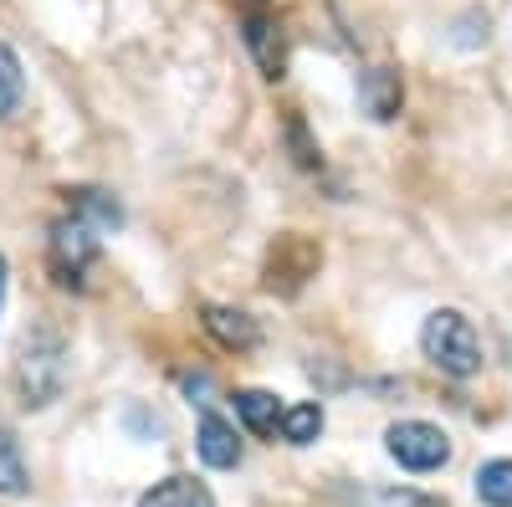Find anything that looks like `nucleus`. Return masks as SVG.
<instances>
[{
  "label": "nucleus",
  "instance_id": "f257e3e1",
  "mask_svg": "<svg viewBox=\"0 0 512 507\" xmlns=\"http://www.w3.org/2000/svg\"><path fill=\"white\" fill-rule=\"evenodd\" d=\"M420 349H425V359H431L441 374H451V379H472L482 369V338H477L472 318L456 313V308H436L431 318H425Z\"/></svg>",
  "mask_w": 512,
  "mask_h": 507
},
{
  "label": "nucleus",
  "instance_id": "f03ea898",
  "mask_svg": "<svg viewBox=\"0 0 512 507\" xmlns=\"http://www.w3.org/2000/svg\"><path fill=\"white\" fill-rule=\"evenodd\" d=\"M16 385H21L26 405H52L57 400V390H62V344L52 333H26Z\"/></svg>",
  "mask_w": 512,
  "mask_h": 507
},
{
  "label": "nucleus",
  "instance_id": "7ed1b4c3",
  "mask_svg": "<svg viewBox=\"0 0 512 507\" xmlns=\"http://www.w3.org/2000/svg\"><path fill=\"white\" fill-rule=\"evenodd\" d=\"M384 446H390V456L405 472H436L451 461V436L431 426V420H400V426H390Z\"/></svg>",
  "mask_w": 512,
  "mask_h": 507
},
{
  "label": "nucleus",
  "instance_id": "20e7f679",
  "mask_svg": "<svg viewBox=\"0 0 512 507\" xmlns=\"http://www.w3.org/2000/svg\"><path fill=\"white\" fill-rule=\"evenodd\" d=\"M93 257H98V226H88L82 216L57 221V231H52V267H57V282L82 287V267H88Z\"/></svg>",
  "mask_w": 512,
  "mask_h": 507
},
{
  "label": "nucleus",
  "instance_id": "39448f33",
  "mask_svg": "<svg viewBox=\"0 0 512 507\" xmlns=\"http://www.w3.org/2000/svg\"><path fill=\"white\" fill-rule=\"evenodd\" d=\"M195 451H200V461L205 467H216V472H226V467H236L241 461V441H236V426L231 420H221V415H200V431H195Z\"/></svg>",
  "mask_w": 512,
  "mask_h": 507
},
{
  "label": "nucleus",
  "instance_id": "423d86ee",
  "mask_svg": "<svg viewBox=\"0 0 512 507\" xmlns=\"http://www.w3.org/2000/svg\"><path fill=\"white\" fill-rule=\"evenodd\" d=\"M400 77L390 72V67H369L364 77H359V103H364V113L369 118H379V123H390L395 113H400Z\"/></svg>",
  "mask_w": 512,
  "mask_h": 507
},
{
  "label": "nucleus",
  "instance_id": "0eeeda50",
  "mask_svg": "<svg viewBox=\"0 0 512 507\" xmlns=\"http://www.w3.org/2000/svg\"><path fill=\"white\" fill-rule=\"evenodd\" d=\"M139 507H216V497L195 477H164L159 487H149L139 497Z\"/></svg>",
  "mask_w": 512,
  "mask_h": 507
},
{
  "label": "nucleus",
  "instance_id": "6e6552de",
  "mask_svg": "<svg viewBox=\"0 0 512 507\" xmlns=\"http://www.w3.org/2000/svg\"><path fill=\"white\" fill-rule=\"evenodd\" d=\"M236 415H241V426L251 436H272L277 420H282V405L267 390H236Z\"/></svg>",
  "mask_w": 512,
  "mask_h": 507
},
{
  "label": "nucleus",
  "instance_id": "1a4fd4ad",
  "mask_svg": "<svg viewBox=\"0 0 512 507\" xmlns=\"http://www.w3.org/2000/svg\"><path fill=\"white\" fill-rule=\"evenodd\" d=\"M205 328L221 338L226 349H251L256 338V323H251V313H241V308H205Z\"/></svg>",
  "mask_w": 512,
  "mask_h": 507
},
{
  "label": "nucleus",
  "instance_id": "9d476101",
  "mask_svg": "<svg viewBox=\"0 0 512 507\" xmlns=\"http://www.w3.org/2000/svg\"><path fill=\"white\" fill-rule=\"evenodd\" d=\"M26 103V72H21V57L0 41V123L16 118Z\"/></svg>",
  "mask_w": 512,
  "mask_h": 507
},
{
  "label": "nucleus",
  "instance_id": "9b49d317",
  "mask_svg": "<svg viewBox=\"0 0 512 507\" xmlns=\"http://www.w3.org/2000/svg\"><path fill=\"white\" fill-rule=\"evenodd\" d=\"M246 47L256 52V62H262V72L267 77H282V36H277V26L272 21H262V16H251L246 21Z\"/></svg>",
  "mask_w": 512,
  "mask_h": 507
},
{
  "label": "nucleus",
  "instance_id": "f8f14e48",
  "mask_svg": "<svg viewBox=\"0 0 512 507\" xmlns=\"http://www.w3.org/2000/svg\"><path fill=\"white\" fill-rule=\"evenodd\" d=\"M0 492L6 497H26L31 492V472H26L21 446H16V436L6 426H0Z\"/></svg>",
  "mask_w": 512,
  "mask_h": 507
},
{
  "label": "nucleus",
  "instance_id": "ddd939ff",
  "mask_svg": "<svg viewBox=\"0 0 512 507\" xmlns=\"http://www.w3.org/2000/svg\"><path fill=\"white\" fill-rule=\"evenodd\" d=\"M277 431H282V441H292V446H313V441L323 436V405H292V410H282Z\"/></svg>",
  "mask_w": 512,
  "mask_h": 507
},
{
  "label": "nucleus",
  "instance_id": "4468645a",
  "mask_svg": "<svg viewBox=\"0 0 512 507\" xmlns=\"http://www.w3.org/2000/svg\"><path fill=\"white\" fill-rule=\"evenodd\" d=\"M477 497H482V507H512V461L507 456L487 461L477 472Z\"/></svg>",
  "mask_w": 512,
  "mask_h": 507
},
{
  "label": "nucleus",
  "instance_id": "2eb2a0df",
  "mask_svg": "<svg viewBox=\"0 0 512 507\" xmlns=\"http://www.w3.org/2000/svg\"><path fill=\"white\" fill-rule=\"evenodd\" d=\"M374 507H446L441 497H425V492H379Z\"/></svg>",
  "mask_w": 512,
  "mask_h": 507
},
{
  "label": "nucleus",
  "instance_id": "dca6fc26",
  "mask_svg": "<svg viewBox=\"0 0 512 507\" xmlns=\"http://www.w3.org/2000/svg\"><path fill=\"white\" fill-rule=\"evenodd\" d=\"M6 272L11 267H6V257H0V308H6Z\"/></svg>",
  "mask_w": 512,
  "mask_h": 507
}]
</instances>
